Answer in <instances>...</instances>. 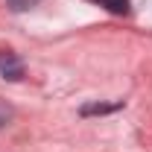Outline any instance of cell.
<instances>
[{"label":"cell","mask_w":152,"mask_h":152,"mask_svg":"<svg viewBox=\"0 0 152 152\" xmlns=\"http://www.w3.org/2000/svg\"><path fill=\"white\" fill-rule=\"evenodd\" d=\"M0 73H3V79H9V82H18L20 76H23V64H20V58L12 50H0Z\"/></svg>","instance_id":"cell-1"},{"label":"cell","mask_w":152,"mask_h":152,"mask_svg":"<svg viewBox=\"0 0 152 152\" xmlns=\"http://www.w3.org/2000/svg\"><path fill=\"white\" fill-rule=\"evenodd\" d=\"M114 108H120V102L117 105H85L82 114H102V111H114Z\"/></svg>","instance_id":"cell-4"},{"label":"cell","mask_w":152,"mask_h":152,"mask_svg":"<svg viewBox=\"0 0 152 152\" xmlns=\"http://www.w3.org/2000/svg\"><path fill=\"white\" fill-rule=\"evenodd\" d=\"M6 120H9V108H6V105H3V102H0V126H3V123H6Z\"/></svg>","instance_id":"cell-5"},{"label":"cell","mask_w":152,"mask_h":152,"mask_svg":"<svg viewBox=\"0 0 152 152\" xmlns=\"http://www.w3.org/2000/svg\"><path fill=\"white\" fill-rule=\"evenodd\" d=\"M6 3H9L15 12H26V9H32V6H35L38 0H6Z\"/></svg>","instance_id":"cell-3"},{"label":"cell","mask_w":152,"mask_h":152,"mask_svg":"<svg viewBox=\"0 0 152 152\" xmlns=\"http://www.w3.org/2000/svg\"><path fill=\"white\" fill-rule=\"evenodd\" d=\"M94 3H105V0H94Z\"/></svg>","instance_id":"cell-6"},{"label":"cell","mask_w":152,"mask_h":152,"mask_svg":"<svg viewBox=\"0 0 152 152\" xmlns=\"http://www.w3.org/2000/svg\"><path fill=\"white\" fill-rule=\"evenodd\" d=\"M102 6H108V12L114 15H129V0H105Z\"/></svg>","instance_id":"cell-2"}]
</instances>
